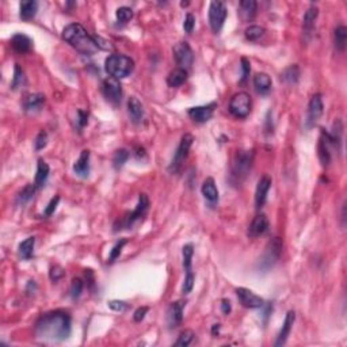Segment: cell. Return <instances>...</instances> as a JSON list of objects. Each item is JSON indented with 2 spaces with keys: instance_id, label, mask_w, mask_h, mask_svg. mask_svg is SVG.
I'll use <instances>...</instances> for the list:
<instances>
[{
  "instance_id": "obj_1",
  "label": "cell",
  "mask_w": 347,
  "mask_h": 347,
  "mask_svg": "<svg viewBox=\"0 0 347 347\" xmlns=\"http://www.w3.org/2000/svg\"><path fill=\"white\" fill-rule=\"evenodd\" d=\"M72 331L71 315L65 311L43 313L35 321V338L42 343H59L70 338Z\"/></svg>"
},
{
  "instance_id": "obj_2",
  "label": "cell",
  "mask_w": 347,
  "mask_h": 347,
  "mask_svg": "<svg viewBox=\"0 0 347 347\" xmlns=\"http://www.w3.org/2000/svg\"><path fill=\"white\" fill-rule=\"evenodd\" d=\"M63 39L82 54H94L99 50L95 38L88 34V31L80 23H71L63 30Z\"/></svg>"
},
{
  "instance_id": "obj_3",
  "label": "cell",
  "mask_w": 347,
  "mask_h": 347,
  "mask_svg": "<svg viewBox=\"0 0 347 347\" xmlns=\"http://www.w3.org/2000/svg\"><path fill=\"white\" fill-rule=\"evenodd\" d=\"M104 70L110 75V78L121 80L133 72L135 61L125 54H111L104 61Z\"/></svg>"
},
{
  "instance_id": "obj_4",
  "label": "cell",
  "mask_w": 347,
  "mask_h": 347,
  "mask_svg": "<svg viewBox=\"0 0 347 347\" xmlns=\"http://www.w3.org/2000/svg\"><path fill=\"white\" fill-rule=\"evenodd\" d=\"M254 163V152L252 151H238L232 161V177L238 181H243L251 171Z\"/></svg>"
},
{
  "instance_id": "obj_5",
  "label": "cell",
  "mask_w": 347,
  "mask_h": 347,
  "mask_svg": "<svg viewBox=\"0 0 347 347\" xmlns=\"http://www.w3.org/2000/svg\"><path fill=\"white\" fill-rule=\"evenodd\" d=\"M252 100L247 92H238L229 100V113L236 118H247L251 113Z\"/></svg>"
},
{
  "instance_id": "obj_6",
  "label": "cell",
  "mask_w": 347,
  "mask_h": 347,
  "mask_svg": "<svg viewBox=\"0 0 347 347\" xmlns=\"http://www.w3.org/2000/svg\"><path fill=\"white\" fill-rule=\"evenodd\" d=\"M193 143H194V137H193V135L186 133V135L182 136L181 143H179L178 148H177V152H175V155H174L172 157V161H171V164H169L168 167L169 172L175 174L181 169L182 164L185 163L187 156H189V151H190Z\"/></svg>"
},
{
  "instance_id": "obj_7",
  "label": "cell",
  "mask_w": 347,
  "mask_h": 347,
  "mask_svg": "<svg viewBox=\"0 0 347 347\" xmlns=\"http://www.w3.org/2000/svg\"><path fill=\"white\" fill-rule=\"evenodd\" d=\"M148 209H149V200H148L147 194H140L139 195V202L136 205V209L133 212L126 213L124 218L121 220L120 225L124 228H132L136 222L141 220L145 214H147Z\"/></svg>"
},
{
  "instance_id": "obj_8",
  "label": "cell",
  "mask_w": 347,
  "mask_h": 347,
  "mask_svg": "<svg viewBox=\"0 0 347 347\" xmlns=\"http://www.w3.org/2000/svg\"><path fill=\"white\" fill-rule=\"evenodd\" d=\"M226 19V7L222 2H212L209 6V23L213 33H220Z\"/></svg>"
},
{
  "instance_id": "obj_9",
  "label": "cell",
  "mask_w": 347,
  "mask_h": 347,
  "mask_svg": "<svg viewBox=\"0 0 347 347\" xmlns=\"http://www.w3.org/2000/svg\"><path fill=\"white\" fill-rule=\"evenodd\" d=\"M102 91L107 102L114 106H117L122 99V86L118 79L107 78L103 80L102 84Z\"/></svg>"
},
{
  "instance_id": "obj_10",
  "label": "cell",
  "mask_w": 347,
  "mask_h": 347,
  "mask_svg": "<svg viewBox=\"0 0 347 347\" xmlns=\"http://www.w3.org/2000/svg\"><path fill=\"white\" fill-rule=\"evenodd\" d=\"M282 251V242L279 238H274L271 242L269 243L267 248H266L265 255H263V259L260 262V266L262 269L269 270L271 269L275 263L279 259Z\"/></svg>"
},
{
  "instance_id": "obj_11",
  "label": "cell",
  "mask_w": 347,
  "mask_h": 347,
  "mask_svg": "<svg viewBox=\"0 0 347 347\" xmlns=\"http://www.w3.org/2000/svg\"><path fill=\"white\" fill-rule=\"evenodd\" d=\"M172 52L175 61L179 65V68H183V70L187 71V68H190L191 65H193L194 53H193L190 45L187 42H178L174 46Z\"/></svg>"
},
{
  "instance_id": "obj_12",
  "label": "cell",
  "mask_w": 347,
  "mask_h": 347,
  "mask_svg": "<svg viewBox=\"0 0 347 347\" xmlns=\"http://www.w3.org/2000/svg\"><path fill=\"white\" fill-rule=\"evenodd\" d=\"M323 111H324L323 99H321L320 94H316V95L312 96V99L309 100L307 121H305L307 128H312V126H315V124L319 121V118L323 115Z\"/></svg>"
},
{
  "instance_id": "obj_13",
  "label": "cell",
  "mask_w": 347,
  "mask_h": 347,
  "mask_svg": "<svg viewBox=\"0 0 347 347\" xmlns=\"http://www.w3.org/2000/svg\"><path fill=\"white\" fill-rule=\"evenodd\" d=\"M236 295H238V299L240 300L242 305L246 307V308H262L263 304H265L262 297L256 296L254 292L248 291L246 287H238L236 289Z\"/></svg>"
},
{
  "instance_id": "obj_14",
  "label": "cell",
  "mask_w": 347,
  "mask_h": 347,
  "mask_svg": "<svg viewBox=\"0 0 347 347\" xmlns=\"http://www.w3.org/2000/svg\"><path fill=\"white\" fill-rule=\"evenodd\" d=\"M185 307H186V301L183 300H178L169 305L168 311H167V323H168L169 328H177L178 325L182 324Z\"/></svg>"
},
{
  "instance_id": "obj_15",
  "label": "cell",
  "mask_w": 347,
  "mask_h": 347,
  "mask_svg": "<svg viewBox=\"0 0 347 347\" xmlns=\"http://www.w3.org/2000/svg\"><path fill=\"white\" fill-rule=\"evenodd\" d=\"M216 103H209L205 106H197V107L189 108V115L194 122L198 124H204L208 122L213 115V111L216 108Z\"/></svg>"
},
{
  "instance_id": "obj_16",
  "label": "cell",
  "mask_w": 347,
  "mask_h": 347,
  "mask_svg": "<svg viewBox=\"0 0 347 347\" xmlns=\"http://www.w3.org/2000/svg\"><path fill=\"white\" fill-rule=\"evenodd\" d=\"M271 183H273V181H271V178H270L269 175H263V177L258 181V185H256L255 190V205L258 209H260L266 204V200H267V194H269Z\"/></svg>"
},
{
  "instance_id": "obj_17",
  "label": "cell",
  "mask_w": 347,
  "mask_h": 347,
  "mask_svg": "<svg viewBox=\"0 0 347 347\" xmlns=\"http://www.w3.org/2000/svg\"><path fill=\"white\" fill-rule=\"evenodd\" d=\"M295 320H296L295 311H289V312L286 313L285 321H283V324H282V328H281V331H279V334H278L277 340H275V343H274V346L279 347V346H283V344L286 343L287 338H289V335H291L292 327H293V324H295Z\"/></svg>"
},
{
  "instance_id": "obj_18",
  "label": "cell",
  "mask_w": 347,
  "mask_h": 347,
  "mask_svg": "<svg viewBox=\"0 0 347 347\" xmlns=\"http://www.w3.org/2000/svg\"><path fill=\"white\" fill-rule=\"evenodd\" d=\"M269 229V218L266 214L260 213L255 218L252 220V222L248 226V236L250 238H258L260 235H263L266 230Z\"/></svg>"
},
{
  "instance_id": "obj_19",
  "label": "cell",
  "mask_w": 347,
  "mask_h": 347,
  "mask_svg": "<svg viewBox=\"0 0 347 347\" xmlns=\"http://www.w3.org/2000/svg\"><path fill=\"white\" fill-rule=\"evenodd\" d=\"M128 113L133 124H141L144 120V106L137 98L132 96L128 100Z\"/></svg>"
},
{
  "instance_id": "obj_20",
  "label": "cell",
  "mask_w": 347,
  "mask_h": 347,
  "mask_svg": "<svg viewBox=\"0 0 347 347\" xmlns=\"http://www.w3.org/2000/svg\"><path fill=\"white\" fill-rule=\"evenodd\" d=\"M45 104V95L42 94H29L23 99V108L27 113L39 111Z\"/></svg>"
},
{
  "instance_id": "obj_21",
  "label": "cell",
  "mask_w": 347,
  "mask_h": 347,
  "mask_svg": "<svg viewBox=\"0 0 347 347\" xmlns=\"http://www.w3.org/2000/svg\"><path fill=\"white\" fill-rule=\"evenodd\" d=\"M74 171L76 175L82 177V178H87L90 174V151L84 149L80 153V156L74 164Z\"/></svg>"
},
{
  "instance_id": "obj_22",
  "label": "cell",
  "mask_w": 347,
  "mask_h": 347,
  "mask_svg": "<svg viewBox=\"0 0 347 347\" xmlns=\"http://www.w3.org/2000/svg\"><path fill=\"white\" fill-rule=\"evenodd\" d=\"M317 15H319V9L316 6H311L304 15L303 19V31L305 35L312 34L313 29H315V23H316Z\"/></svg>"
},
{
  "instance_id": "obj_23",
  "label": "cell",
  "mask_w": 347,
  "mask_h": 347,
  "mask_svg": "<svg viewBox=\"0 0 347 347\" xmlns=\"http://www.w3.org/2000/svg\"><path fill=\"white\" fill-rule=\"evenodd\" d=\"M201 193L204 195V198L210 204H216L218 201V190H217L216 182L213 178H206L202 183L201 187Z\"/></svg>"
},
{
  "instance_id": "obj_24",
  "label": "cell",
  "mask_w": 347,
  "mask_h": 347,
  "mask_svg": "<svg viewBox=\"0 0 347 347\" xmlns=\"http://www.w3.org/2000/svg\"><path fill=\"white\" fill-rule=\"evenodd\" d=\"M256 7H258V3L255 0H242L239 3V15L244 22L251 21L255 17Z\"/></svg>"
},
{
  "instance_id": "obj_25",
  "label": "cell",
  "mask_w": 347,
  "mask_h": 347,
  "mask_svg": "<svg viewBox=\"0 0 347 347\" xmlns=\"http://www.w3.org/2000/svg\"><path fill=\"white\" fill-rule=\"evenodd\" d=\"M31 45H33L31 39L29 38L27 35L21 34V33H19V34H15L13 38H11V46H13L14 50L17 53H19V54L30 52Z\"/></svg>"
},
{
  "instance_id": "obj_26",
  "label": "cell",
  "mask_w": 347,
  "mask_h": 347,
  "mask_svg": "<svg viewBox=\"0 0 347 347\" xmlns=\"http://www.w3.org/2000/svg\"><path fill=\"white\" fill-rule=\"evenodd\" d=\"M38 11V3L35 0H26L22 2L19 5V17L23 21H30L35 17V14Z\"/></svg>"
},
{
  "instance_id": "obj_27",
  "label": "cell",
  "mask_w": 347,
  "mask_h": 347,
  "mask_svg": "<svg viewBox=\"0 0 347 347\" xmlns=\"http://www.w3.org/2000/svg\"><path fill=\"white\" fill-rule=\"evenodd\" d=\"M254 87H255L258 94L265 95L271 90V78L267 74H263V72L256 74L254 76Z\"/></svg>"
},
{
  "instance_id": "obj_28",
  "label": "cell",
  "mask_w": 347,
  "mask_h": 347,
  "mask_svg": "<svg viewBox=\"0 0 347 347\" xmlns=\"http://www.w3.org/2000/svg\"><path fill=\"white\" fill-rule=\"evenodd\" d=\"M187 80V71L183 70V68H175L174 71H171L167 76V84H168L171 88H178L183 84V83Z\"/></svg>"
},
{
  "instance_id": "obj_29",
  "label": "cell",
  "mask_w": 347,
  "mask_h": 347,
  "mask_svg": "<svg viewBox=\"0 0 347 347\" xmlns=\"http://www.w3.org/2000/svg\"><path fill=\"white\" fill-rule=\"evenodd\" d=\"M49 172H50L49 165L46 164L42 159H39L38 164H37V174H35V181H34V185L37 189H41V187L46 183L48 177H49Z\"/></svg>"
},
{
  "instance_id": "obj_30",
  "label": "cell",
  "mask_w": 347,
  "mask_h": 347,
  "mask_svg": "<svg viewBox=\"0 0 347 347\" xmlns=\"http://www.w3.org/2000/svg\"><path fill=\"white\" fill-rule=\"evenodd\" d=\"M34 246H35V238H27L26 240H23L19 247H18V254L22 259H30L33 254H34Z\"/></svg>"
},
{
  "instance_id": "obj_31",
  "label": "cell",
  "mask_w": 347,
  "mask_h": 347,
  "mask_svg": "<svg viewBox=\"0 0 347 347\" xmlns=\"http://www.w3.org/2000/svg\"><path fill=\"white\" fill-rule=\"evenodd\" d=\"M335 49L338 52H344L347 43V29L344 26H338L334 31Z\"/></svg>"
},
{
  "instance_id": "obj_32",
  "label": "cell",
  "mask_w": 347,
  "mask_h": 347,
  "mask_svg": "<svg viewBox=\"0 0 347 347\" xmlns=\"http://www.w3.org/2000/svg\"><path fill=\"white\" fill-rule=\"evenodd\" d=\"M330 143L327 141L324 136L321 135L320 143H319V157H320L323 165H328L331 163V152Z\"/></svg>"
},
{
  "instance_id": "obj_33",
  "label": "cell",
  "mask_w": 347,
  "mask_h": 347,
  "mask_svg": "<svg viewBox=\"0 0 347 347\" xmlns=\"http://www.w3.org/2000/svg\"><path fill=\"white\" fill-rule=\"evenodd\" d=\"M35 190H37L35 185H27L26 187H23L22 191H19V194L17 195V204L22 205V206L26 205L29 201L33 200V197H34L35 194Z\"/></svg>"
},
{
  "instance_id": "obj_34",
  "label": "cell",
  "mask_w": 347,
  "mask_h": 347,
  "mask_svg": "<svg viewBox=\"0 0 347 347\" xmlns=\"http://www.w3.org/2000/svg\"><path fill=\"white\" fill-rule=\"evenodd\" d=\"M281 79L287 84H296L300 79V68L297 65H291L281 74Z\"/></svg>"
},
{
  "instance_id": "obj_35",
  "label": "cell",
  "mask_w": 347,
  "mask_h": 347,
  "mask_svg": "<svg viewBox=\"0 0 347 347\" xmlns=\"http://www.w3.org/2000/svg\"><path fill=\"white\" fill-rule=\"evenodd\" d=\"M182 255H183V267L186 273H191V265H193V255H194V247L193 244H186L182 248Z\"/></svg>"
},
{
  "instance_id": "obj_36",
  "label": "cell",
  "mask_w": 347,
  "mask_h": 347,
  "mask_svg": "<svg viewBox=\"0 0 347 347\" xmlns=\"http://www.w3.org/2000/svg\"><path fill=\"white\" fill-rule=\"evenodd\" d=\"M26 84V76H25V72L21 70V67L18 64H15V68H14V76H13V83H11V88L13 90H18Z\"/></svg>"
},
{
  "instance_id": "obj_37",
  "label": "cell",
  "mask_w": 347,
  "mask_h": 347,
  "mask_svg": "<svg viewBox=\"0 0 347 347\" xmlns=\"http://www.w3.org/2000/svg\"><path fill=\"white\" fill-rule=\"evenodd\" d=\"M129 159V151L125 149V148H121V149H117L113 156V165L115 169H120L124 167L126 161Z\"/></svg>"
},
{
  "instance_id": "obj_38",
  "label": "cell",
  "mask_w": 347,
  "mask_h": 347,
  "mask_svg": "<svg viewBox=\"0 0 347 347\" xmlns=\"http://www.w3.org/2000/svg\"><path fill=\"white\" fill-rule=\"evenodd\" d=\"M266 33V29L262 26H258V25H252V26H248L244 31V35L246 38L250 39V41H256L259 39L260 37H263Z\"/></svg>"
},
{
  "instance_id": "obj_39",
  "label": "cell",
  "mask_w": 347,
  "mask_h": 347,
  "mask_svg": "<svg viewBox=\"0 0 347 347\" xmlns=\"http://www.w3.org/2000/svg\"><path fill=\"white\" fill-rule=\"evenodd\" d=\"M195 334L191 330H185L183 332H181V335L177 339V342L174 343L175 346H181V347H187L190 344L193 340H194Z\"/></svg>"
},
{
  "instance_id": "obj_40",
  "label": "cell",
  "mask_w": 347,
  "mask_h": 347,
  "mask_svg": "<svg viewBox=\"0 0 347 347\" xmlns=\"http://www.w3.org/2000/svg\"><path fill=\"white\" fill-rule=\"evenodd\" d=\"M126 243H128L126 239H120V240H118L117 243H115V246H114V247L111 248V251H110L107 263H113V262H115V259L120 258V255H121L122 252V248H124V246H125Z\"/></svg>"
},
{
  "instance_id": "obj_41",
  "label": "cell",
  "mask_w": 347,
  "mask_h": 347,
  "mask_svg": "<svg viewBox=\"0 0 347 347\" xmlns=\"http://www.w3.org/2000/svg\"><path fill=\"white\" fill-rule=\"evenodd\" d=\"M83 287H84V283L80 278H74L72 282H71V287H70V295L72 297V300H78L80 297L83 292Z\"/></svg>"
},
{
  "instance_id": "obj_42",
  "label": "cell",
  "mask_w": 347,
  "mask_h": 347,
  "mask_svg": "<svg viewBox=\"0 0 347 347\" xmlns=\"http://www.w3.org/2000/svg\"><path fill=\"white\" fill-rule=\"evenodd\" d=\"M115 17H117L118 22L126 23V22H129L133 18V10L130 9V7H125V6L120 7L117 10V13H115Z\"/></svg>"
},
{
  "instance_id": "obj_43",
  "label": "cell",
  "mask_w": 347,
  "mask_h": 347,
  "mask_svg": "<svg viewBox=\"0 0 347 347\" xmlns=\"http://www.w3.org/2000/svg\"><path fill=\"white\" fill-rule=\"evenodd\" d=\"M194 281L195 277L194 274H193V271H191V273H186V277H185V281H183L182 285V292L185 295H187V293H190V292L193 291V287H194Z\"/></svg>"
},
{
  "instance_id": "obj_44",
  "label": "cell",
  "mask_w": 347,
  "mask_h": 347,
  "mask_svg": "<svg viewBox=\"0 0 347 347\" xmlns=\"http://www.w3.org/2000/svg\"><path fill=\"white\" fill-rule=\"evenodd\" d=\"M46 144H48V133H46L45 130H41L38 135H37V137H35V149H37V151L43 149V148L46 147Z\"/></svg>"
},
{
  "instance_id": "obj_45",
  "label": "cell",
  "mask_w": 347,
  "mask_h": 347,
  "mask_svg": "<svg viewBox=\"0 0 347 347\" xmlns=\"http://www.w3.org/2000/svg\"><path fill=\"white\" fill-rule=\"evenodd\" d=\"M195 27V18L193 14H187L186 18H185V22H183V29H185V31L186 33H193V30H194Z\"/></svg>"
},
{
  "instance_id": "obj_46",
  "label": "cell",
  "mask_w": 347,
  "mask_h": 347,
  "mask_svg": "<svg viewBox=\"0 0 347 347\" xmlns=\"http://www.w3.org/2000/svg\"><path fill=\"white\" fill-rule=\"evenodd\" d=\"M59 202H60V197H59V195L53 197L52 200H50V202L48 204V206H46V209H45V216H52L53 213H54V210H56Z\"/></svg>"
},
{
  "instance_id": "obj_47",
  "label": "cell",
  "mask_w": 347,
  "mask_h": 347,
  "mask_svg": "<svg viewBox=\"0 0 347 347\" xmlns=\"http://www.w3.org/2000/svg\"><path fill=\"white\" fill-rule=\"evenodd\" d=\"M49 275H50V279H52L53 282H57L59 279H61V278L64 277V270L61 269L60 266H53L52 269H50Z\"/></svg>"
},
{
  "instance_id": "obj_48",
  "label": "cell",
  "mask_w": 347,
  "mask_h": 347,
  "mask_svg": "<svg viewBox=\"0 0 347 347\" xmlns=\"http://www.w3.org/2000/svg\"><path fill=\"white\" fill-rule=\"evenodd\" d=\"M108 307L113 309V311L122 312V311L128 309V307H129V305H128L125 301H118V300H113V301H110V303H108Z\"/></svg>"
},
{
  "instance_id": "obj_49",
  "label": "cell",
  "mask_w": 347,
  "mask_h": 347,
  "mask_svg": "<svg viewBox=\"0 0 347 347\" xmlns=\"http://www.w3.org/2000/svg\"><path fill=\"white\" fill-rule=\"evenodd\" d=\"M242 70H243V76H242V80L240 83H244L247 80L248 75H250V71H251V67H250V61L247 59H242Z\"/></svg>"
},
{
  "instance_id": "obj_50",
  "label": "cell",
  "mask_w": 347,
  "mask_h": 347,
  "mask_svg": "<svg viewBox=\"0 0 347 347\" xmlns=\"http://www.w3.org/2000/svg\"><path fill=\"white\" fill-rule=\"evenodd\" d=\"M78 125L82 129V128H84L87 125V122H88V113L83 111V110H78Z\"/></svg>"
},
{
  "instance_id": "obj_51",
  "label": "cell",
  "mask_w": 347,
  "mask_h": 347,
  "mask_svg": "<svg viewBox=\"0 0 347 347\" xmlns=\"http://www.w3.org/2000/svg\"><path fill=\"white\" fill-rule=\"evenodd\" d=\"M148 311H149V308H148V307H141V308L137 309V311L135 312V315H133V319H135V321L144 320V317H145V315L148 313Z\"/></svg>"
},
{
  "instance_id": "obj_52",
  "label": "cell",
  "mask_w": 347,
  "mask_h": 347,
  "mask_svg": "<svg viewBox=\"0 0 347 347\" xmlns=\"http://www.w3.org/2000/svg\"><path fill=\"white\" fill-rule=\"evenodd\" d=\"M230 311H232V307H230L229 300H221V312L224 313V315H229Z\"/></svg>"
},
{
  "instance_id": "obj_53",
  "label": "cell",
  "mask_w": 347,
  "mask_h": 347,
  "mask_svg": "<svg viewBox=\"0 0 347 347\" xmlns=\"http://www.w3.org/2000/svg\"><path fill=\"white\" fill-rule=\"evenodd\" d=\"M86 277H87V282H88V285H90V287H94V285H95V279H94V274H92V270H86Z\"/></svg>"
},
{
  "instance_id": "obj_54",
  "label": "cell",
  "mask_w": 347,
  "mask_h": 347,
  "mask_svg": "<svg viewBox=\"0 0 347 347\" xmlns=\"http://www.w3.org/2000/svg\"><path fill=\"white\" fill-rule=\"evenodd\" d=\"M220 327H221V325H220V324H213V327H212V334H213V335L218 334V331H220Z\"/></svg>"
},
{
  "instance_id": "obj_55",
  "label": "cell",
  "mask_w": 347,
  "mask_h": 347,
  "mask_svg": "<svg viewBox=\"0 0 347 347\" xmlns=\"http://www.w3.org/2000/svg\"><path fill=\"white\" fill-rule=\"evenodd\" d=\"M181 6H182V7H186V6H189V2H182Z\"/></svg>"
}]
</instances>
